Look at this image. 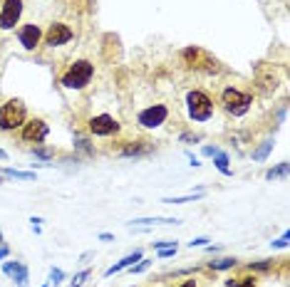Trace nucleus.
I'll use <instances>...</instances> for the list:
<instances>
[{
	"label": "nucleus",
	"instance_id": "obj_1",
	"mask_svg": "<svg viewBox=\"0 0 290 287\" xmlns=\"http://www.w3.org/2000/svg\"><path fill=\"white\" fill-rule=\"evenodd\" d=\"M186 111L194 121H208L213 116V102L201 89H194L186 94Z\"/></svg>",
	"mask_w": 290,
	"mask_h": 287
},
{
	"label": "nucleus",
	"instance_id": "obj_2",
	"mask_svg": "<svg viewBox=\"0 0 290 287\" xmlns=\"http://www.w3.org/2000/svg\"><path fill=\"white\" fill-rule=\"evenodd\" d=\"M92 74H94L92 62H89V60H77V62L62 74V84H65L67 89H82V87L89 84Z\"/></svg>",
	"mask_w": 290,
	"mask_h": 287
},
{
	"label": "nucleus",
	"instance_id": "obj_3",
	"mask_svg": "<svg viewBox=\"0 0 290 287\" xmlns=\"http://www.w3.org/2000/svg\"><path fill=\"white\" fill-rule=\"evenodd\" d=\"M23 124H25V104L20 99H10L0 107V129L3 131L20 129Z\"/></svg>",
	"mask_w": 290,
	"mask_h": 287
},
{
	"label": "nucleus",
	"instance_id": "obj_4",
	"mask_svg": "<svg viewBox=\"0 0 290 287\" xmlns=\"http://www.w3.org/2000/svg\"><path fill=\"white\" fill-rule=\"evenodd\" d=\"M221 104H223V109H226L228 114L243 116V114L250 109L253 97H250V94H243V92H238V89H233V87H226V89L221 92Z\"/></svg>",
	"mask_w": 290,
	"mask_h": 287
},
{
	"label": "nucleus",
	"instance_id": "obj_5",
	"mask_svg": "<svg viewBox=\"0 0 290 287\" xmlns=\"http://www.w3.org/2000/svg\"><path fill=\"white\" fill-rule=\"evenodd\" d=\"M166 116H169V109H166L164 104H154V107L141 109L139 116H136V121H139L144 129H157V126H162V124L166 121Z\"/></svg>",
	"mask_w": 290,
	"mask_h": 287
},
{
	"label": "nucleus",
	"instance_id": "obj_6",
	"mask_svg": "<svg viewBox=\"0 0 290 287\" xmlns=\"http://www.w3.org/2000/svg\"><path fill=\"white\" fill-rule=\"evenodd\" d=\"M23 15V0H5L0 8V30H13Z\"/></svg>",
	"mask_w": 290,
	"mask_h": 287
},
{
	"label": "nucleus",
	"instance_id": "obj_7",
	"mask_svg": "<svg viewBox=\"0 0 290 287\" xmlns=\"http://www.w3.org/2000/svg\"><path fill=\"white\" fill-rule=\"evenodd\" d=\"M89 131L94 136H112V134L119 131V121L114 116H109V114H99V116H94L89 121Z\"/></svg>",
	"mask_w": 290,
	"mask_h": 287
},
{
	"label": "nucleus",
	"instance_id": "obj_8",
	"mask_svg": "<svg viewBox=\"0 0 290 287\" xmlns=\"http://www.w3.org/2000/svg\"><path fill=\"white\" fill-rule=\"evenodd\" d=\"M47 131L50 129L42 119H30V121L23 124V139L30 141V144H42L47 139Z\"/></svg>",
	"mask_w": 290,
	"mask_h": 287
},
{
	"label": "nucleus",
	"instance_id": "obj_9",
	"mask_svg": "<svg viewBox=\"0 0 290 287\" xmlns=\"http://www.w3.org/2000/svg\"><path fill=\"white\" fill-rule=\"evenodd\" d=\"M72 40V30L65 25V23H55V25H50V30L45 33V45H50V47H60V45H65V42H70Z\"/></svg>",
	"mask_w": 290,
	"mask_h": 287
},
{
	"label": "nucleus",
	"instance_id": "obj_10",
	"mask_svg": "<svg viewBox=\"0 0 290 287\" xmlns=\"http://www.w3.org/2000/svg\"><path fill=\"white\" fill-rule=\"evenodd\" d=\"M3 272L13 280V282H18V287H28V280H30V275H28V267L23 265V262H15V260H8V262H3Z\"/></svg>",
	"mask_w": 290,
	"mask_h": 287
},
{
	"label": "nucleus",
	"instance_id": "obj_11",
	"mask_svg": "<svg viewBox=\"0 0 290 287\" xmlns=\"http://www.w3.org/2000/svg\"><path fill=\"white\" fill-rule=\"evenodd\" d=\"M18 37H20V45L25 50H35L38 42H40V37H42V33H40L38 25H23L20 33H18Z\"/></svg>",
	"mask_w": 290,
	"mask_h": 287
},
{
	"label": "nucleus",
	"instance_id": "obj_12",
	"mask_svg": "<svg viewBox=\"0 0 290 287\" xmlns=\"http://www.w3.org/2000/svg\"><path fill=\"white\" fill-rule=\"evenodd\" d=\"M139 260H141V250H134L131 255H126V257H122L117 265H112L104 275H107V277H112V275H117V272H122V270H126V267H131V265H134V262H139Z\"/></svg>",
	"mask_w": 290,
	"mask_h": 287
},
{
	"label": "nucleus",
	"instance_id": "obj_13",
	"mask_svg": "<svg viewBox=\"0 0 290 287\" xmlns=\"http://www.w3.org/2000/svg\"><path fill=\"white\" fill-rule=\"evenodd\" d=\"M211 159H213L216 169H218V171H221L223 176H231V174H233V171H231V166H228V154H223V151L218 149V151H216V154H213Z\"/></svg>",
	"mask_w": 290,
	"mask_h": 287
},
{
	"label": "nucleus",
	"instance_id": "obj_14",
	"mask_svg": "<svg viewBox=\"0 0 290 287\" xmlns=\"http://www.w3.org/2000/svg\"><path fill=\"white\" fill-rule=\"evenodd\" d=\"M201 198H204V191H199V193H186V196H174V198H164V203L179 206V203H194V201H201Z\"/></svg>",
	"mask_w": 290,
	"mask_h": 287
},
{
	"label": "nucleus",
	"instance_id": "obj_15",
	"mask_svg": "<svg viewBox=\"0 0 290 287\" xmlns=\"http://www.w3.org/2000/svg\"><path fill=\"white\" fill-rule=\"evenodd\" d=\"M131 223H134V225H157V223H164V225H176L179 220H176V218H134Z\"/></svg>",
	"mask_w": 290,
	"mask_h": 287
},
{
	"label": "nucleus",
	"instance_id": "obj_16",
	"mask_svg": "<svg viewBox=\"0 0 290 287\" xmlns=\"http://www.w3.org/2000/svg\"><path fill=\"white\" fill-rule=\"evenodd\" d=\"M149 151H152L149 144H144V146H141V144H134V146H124L122 149L124 156H139V154H149Z\"/></svg>",
	"mask_w": 290,
	"mask_h": 287
},
{
	"label": "nucleus",
	"instance_id": "obj_17",
	"mask_svg": "<svg viewBox=\"0 0 290 287\" xmlns=\"http://www.w3.org/2000/svg\"><path fill=\"white\" fill-rule=\"evenodd\" d=\"M270 151H273V141H263L260 146L253 151V159H255V161H265Z\"/></svg>",
	"mask_w": 290,
	"mask_h": 287
},
{
	"label": "nucleus",
	"instance_id": "obj_18",
	"mask_svg": "<svg viewBox=\"0 0 290 287\" xmlns=\"http://www.w3.org/2000/svg\"><path fill=\"white\" fill-rule=\"evenodd\" d=\"M5 176L10 179H20V181H35V174L33 171H18V169H3Z\"/></svg>",
	"mask_w": 290,
	"mask_h": 287
},
{
	"label": "nucleus",
	"instance_id": "obj_19",
	"mask_svg": "<svg viewBox=\"0 0 290 287\" xmlns=\"http://www.w3.org/2000/svg\"><path fill=\"white\" fill-rule=\"evenodd\" d=\"M236 262H238L236 257H223V260H213V262H208V265H211V270H231Z\"/></svg>",
	"mask_w": 290,
	"mask_h": 287
},
{
	"label": "nucleus",
	"instance_id": "obj_20",
	"mask_svg": "<svg viewBox=\"0 0 290 287\" xmlns=\"http://www.w3.org/2000/svg\"><path fill=\"white\" fill-rule=\"evenodd\" d=\"M288 174V161H283V164H278L275 169H270L268 174H265V179L268 181H273V179H278V176H285Z\"/></svg>",
	"mask_w": 290,
	"mask_h": 287
},
{
	"label": "nucleus",
	"instance_id": "obj_21",
	"mask_svg": "<svg viewBox=\"0 0 290 287\" xmlns=\"http://www.w3.org/2000/svg\"><path fill=\"white\" fill-rule=\"evenodd\" d=\"M228 287H255V280L246 277V280H226Z\"/></svg>",
	"mask_w": 290,
	"mask_h": 287
},
{
	"label": "nucleus",
	"instance_id": "obj_22",
	"mask_svg": "<svg viewBox=\"0 0 290 287\" xmlns=\"http://www.w3.org/2000/svg\"><path fill=\"white\" fill-rule=\"evenodd\" d=\"M149 265H152V260H139V265H131V267H126V270H131L134 275H139V272H144V270H149Z\"/></svg>",
	"mask_w": 290,
	"mask_h": 287
},
{
	"label": "nucleus",
	"instance_id": "obj_23",
	"mask_svg": "<svg viewBox=\"0 0 290 287\" xmlns=\"http://www.w3.org/2000/svg\"><path fill=\"white\" fill-rule=\"evenodd\" d=\"M87 277H89V270H82V272H77V275H75V280H72V285H70V287H82V285H84V280H87Z\"/></svg>",
	"mask_w": 290,
	"mask_h": 287
},
{
	"label": "nucleus",
	"instance_id": "obj_24",
	"mask_svg": "<svg viewBox=\"0 0 290 287\" xmlns=\"http://www.w3.org/2000/svg\"><path fill=\"white\" fill-rule=\"evenodd\" d=\"M288 240H290V233H283V235H280L278 240H273L270 245H273V248H278V250H283V248H288Z\"/></svg>",
	"mask_w": 290,
	"mask_h": 287
},
{
	"label": "nucleus",
	"instance_id": "obj_25",
	"mask_svg": "<svg viewBox=\"0 0 290 287\" xmlns=\"http://www.w3.org/2000/svg\"><path fill=\"white\" fill-rule=\"evenodd\" d=\"M50 280H52L55 285H60V282L65 280V272H62L60 267H52V270H50Z\"/></svg>",
	"mask_w": 290,
	"mask_h": 287
},
{
	"label": "nucleus",
	"instance_id": "obj_26",
	"mask_svg": "<svg viewBox=\"0 0 290 287\" xmlns=\"http://www.w3.org/2000/svg\"><path fill=\"white\" fill-rule=\"evenodd\" d=\"M33 154H35L38 159H50V156H52V151H50V149H40V146H35V151H33Z\"/></svg>",
	"mask_w": 290,
	"mask_h": 287
},
{
	"label": "nucleus",
	"instance_id": "obj_27",
	"mask_svg": "<svg viewBox=\"0 0 290 287\" xmlns=\"http://www.w3.org/2000/svg\"><path fill=\"white\" fill-rule=\"evenodd\" d=\"M176 255V245H171V248H164V250H159V257H174Z\"/></svg>",
	"mask_w": 290,
	"mask_h": 287
},
{
	"label": "nucleus",
	"instance_id": "obj_28",
	"mask_svg": "<svg viewBox=\"0 0 290 287\" xmlns=\"http://www.w3.org/2000/svg\"><path fill=\"white\" fill-rule=\"evenodd\" d=\"M250 270H270V262L268 260H260V262H253Z\"/></svg>",
	"mask_w": 290,
	"mask_h": 287
},
{
	"label": "nucleus",
	"instance_id": "obj_29",
	"mask_svg": "<svg viewBox=\"0 0 290 287\" xmlns=\"http://www.w3.org/2000/svg\"><path fill=\"white\" fill-rule=\"evenodd\" d=\"M157 245V250H164V248H171V245H176V240H162V243H154Z\"/></svg>",
	"mask_w": 290,
	"mask_h": 287
},
{
	"label": "nucleus",
	"instance_id": "obj_30",
	"mask_svg": "<svg viewBox=\"0 0 290 287\" xmlns=\"http://www.w3.org/2000/svg\"><path fill=\"white\" fill-rule=\"evenodd\" d=\"M206 243H208V238H194L189 245H191V248H199V245H206Z\"/></svg>",
	"mask_w": 290,
	"mask_h": 287
},
{
	"label": "nucleus",
	"instance_id": "obj_31",
	"mask_svg": "<svg viewBox=\"0 0 290 287\" xmlns=\"http://www.w3.org/2000/svg\"><path fill=\"white\" fill-rule=\"evenodd\" d=\"M8 252H10V250H8V245L0 243V260H5V257H8Z\"/></svg>",
	"mask_w": 290,
	"mask_h": 287
},
{
	"label": "nucleus",
	"instance_id": "obj_32",
	"mask_svg": "<svg viewBox=\"0 0 290 287\" xmlns=\"http://www.w3.org/2000/svg\"><path fill=\"white\" fill-rule=\"evenodd\" d=\"M216 151H218L216 146H204V156H213Z\"/></svg>",
	"mask_w": 290,
	"mask_h": 287
},
{
	"label": "nucleus",
	"instance_id": "obj_33",
	"mask_svg": "<svg viewBox=\"0 0 290 287\" xmlns=\"http://www.w3.org/2000/svg\"><path fill=\"white\" fill-rule=\"evenodd\" d=\"M181 141H194V144H196V141H199V136H191V134H181Z\"/></svg>",
	"mask_w": 290,
	"mask_h": 287
},
{
	"label": "nucleus",
	"instance_id": "obj_34",
	"mask_svg": "<svg viewBox=\"0 0 290 287\" xmlns=\"http://www.w3.org/2000/svg\"><path fill=\"white\" fill-rule=\"evenodd\" d=\"M99 240H114L112 233H99Z\"/></svg>",
	"mask_w": 290,
	"mask_h": 287
},
{
	"label": "nucleus",
	"instance_id": "obj_35",
	"mask_svg": "<svg viewBox=\"0 0 290 287\" xmlns=\"http://www.w3.org/2000/svg\"><path fill=\"white\" fill-rule=\"evenodd\" d=\"M179 287H196V282H194V280H186V282H181Z\"/></svg>",
	"mask_w": 290,
	"mask_h": 287
},
{
	"label": "nucleus",
	"instance_id": "obj_36",
	"mask_svg": "<svg viewBox=\"0 0 290 287\" xmlns=\"http://www.w3.org/2000/svg\"><path fill=\"white\" fill-rule=\"evenodd\" d=\"M189 161H191V166H199V159H196L194 154H189Z\"/></svg>",
	"mask_w": 290,
	"mask_h": 287
},
{
	"label": "nucleus",
	"instance_id": "obj_37",
	"mask_svg": "<svg viewBox=\"0 0 290 287\" xmlns=\"http://www.w3.org/2000/svg\"><path fill=\"white\" fill-rule=\"evenodd\" d=\"M5 159H8V154H5L3 149H0V161H5Z\"/></svg>",
	"mask_w": 290,
	"mask_h": 287
},
{
	"label": "nucleus",
	"instance_id": "obj_38",
	"mask_svg": "<svg viewBox=\"0 0 290 287\" xmlns=\"http://www.w3.org/2000/svg\"><path fill=\"white\" fill-rule=\"evenodd\" d=\"M0 243H3V230H0Z\"/></svg>",
	"mask_w": 290,
	"mask_h": 287
},
{
	"label": "nucleus",
	"instance_id": "obj_39",
	"mask_svg": "<svg viewBox=\"0 0 290 287\" xmlns=\"http://www.w3.org/2000/svg\"><path fill=\"white\" fill-rule=\"evenodd\" d=\"M42 287H50V285H42Z\"/></svg>",
	"mask_w": 290,
	"mask_h": 287
}]
</instances>
